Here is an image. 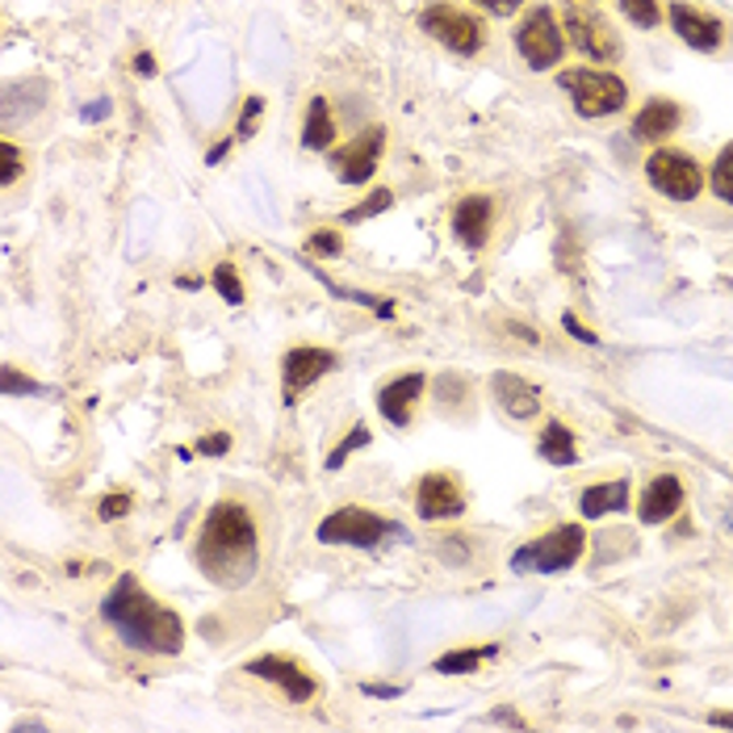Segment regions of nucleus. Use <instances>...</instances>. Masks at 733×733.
<instances>
[{
    "instance_id": "obj_1",
    "label": "nucleus",
    "mask_w": 733,
    "mask_h": 733,
    "mask_svg": "<svg viewBox=\"0 0 733 733\" xmlns=\"http://www.w3.org/2000/svg\"><path fill=\"white\" fill-rule=\"evenodd\" d=\"M193 562L214 587L252 583V574L261 566V537H256V520L239 499H222L210 507L193 545Z\"/></svg>"
},
{
    "instance_id": "obj_2",
    "label": "nucleus",
    "mask_w": 733,
    "mask_h": 733,
    "mask_svg": "<svg viewBox=\"0 0 733 733\" xmlns=\"http://www.w3.org/2000/svg\"><path fill=\"white\" fill-rule=\"evenodd\" d=\"M101 616L139 654H168L172 658V654L185 650V625H181V616L142 592V583L135 574H122L118 583H114V592L101 599Z\"/></svg>"
},
{
    "instance_id": "obj_3",
    "label": "nucleus",
    "mask_w": 733,
    "mask_h": 733,
    "mask_svg": "<svg viewBox=\"0 0 733 733\" xmlns=\"http://www.w3.org/2000/svg\"><path fill=\"white\" fill-rule=\"evenodd\" d=\"M558 84L574 96V110H579L583 118H612V114L625 110V101H629L625 80H620L616 71H604V68H570L558 76Z\"/></svg>"
},
{
    "instance_id": "obj_4",
    "label": "nucleus",
    "mask_w": 733,
    "mask_h": 733,
    "mask_svg": "<svg viewBox=\"0 0 733 733\" xmlns=\"http://www.w3.org/2000/svg\"><path fill=\"white\" fill-rule=\"evenodd\" d=\"M587 532L579 524H558L553 532H545L541 541L524 545L512 558V570H537V574H562L583 558Z\"/></svg>"
},
{
    "instance_id": "obj_5",
    "label": "nucleus",
    "mask_w": 733,
    "mask_h": 733,
    "mask_svg": "<svg viewBox=\"0 0 733 733\" xmlns=\"http://www.w3.org/2000/svg\"><path fill=\"white\" fill-rule=\"evenodd\" d=\"M420 30H427L440 47H449L453 55H478L482 43H486V30L478 18H470L466 9H457V4H445V0H436V4H427L424 13H420Z\"/></svg>"
},
{
    "instance_id": "obj_6",
    "label": "nucleus",
    "mask_w": 733,
    "mask_h": 733,
    "mask_svg": "<svg viewBox=\"0 0 733 733\" xmlns=\"http://www.w3.org/2000/svg\"><path fill=\"white\" fill-rule=\"evenodd\" d=\"M645 176L650 185L671 197V202H696L700 190H705V172L700 164L684 156V151H671V147H658L650 160H645Z\"/></svg>"
},
{
    "instance_id": "obj_7",
    "label": "nucleus",
    "mask_w": 733,
    "mask_h": 733,
    "mask_svg": "<svg viewBox=\"0 0 733 733\" xmlns=\"http://www.w3.org/2000/svg\"><path fill=\"white\" fill-rule=\"evenodd\" d=\"M516 50L524 55V64L532 71L558 68L562 64V50H566V38H562V25L553 22L549 9H532L528 18L516 30Z\"/></svg>"
},
{
    "instance_id": "obj_8",
    "label": "nucleus",
    "mask_w": 733,
    "mask_h": 733,
    "mask_svg": "<svg viewBox=\"0 0 733 733\" xmlns=\"http://www.w3.org/2000/svg\"><path fill=\"white\" fill-rule=\"evenodd\" d=\"M394 524L381 520L378 512H365V507H340L328 520L319 524V541L323 545H353V549H374L381 537H390Z\"/></svg>"
},
{
    "instance_id": "obj_9",
    "label": "nucleus",
    "mask_w": 733,
    "mask_h": 733,
    "mask_svg": "<svg viewBox=\"0 0 733 733\" xmlns=\"http://www.w3.org/2000/svg\"><path fill=\"white\" fill-rule=\"evenodd\" d=\"M381 147H386V130H381V126L360 130V135H356L353 142H344V147H332L335 176H340L344 185H365V181L378 172Z\"/></svg>"
},
{
    "instance_id": "obj_10",
    "label": "nucleus",
    "mask_w": 733,
    "mask_h": 733,
    "mask_svg": "<svg viewBox=\"0 0 733 733\" xmlns=\"http://www.w3.org/2000/svg\"><path fill=\"white\" fill-rule=\"evenodd\" d=\"M415 512H420L424 520H453V516H461V512H466V491H461V482L445 470L424 473L420 486H415Z\"/></svg>"
},
{
    "instance_id": "obj_11",
    "label": "nucleus",
    "mask_w": 733,
    "mask_h": 733,
    "mask_svg": "<svg viewBox=\"0 0 733 733\" xmlns=\"http://www.w3.org/2000/svg\"><path fill=\"white\" fill-rule=\"evenodd\" d=\"M340 356L332 348H314V344H302V348H289L282 360V381H285V399H294L298 390H310L319 378H328Z\"/></svg>"
},
{
    "instance_id": "obj_12",
    "label": "nucleus",
    "mask_w": 733,
    "mask_h": 733,
    "mask_svg": "<svg viewBox=\"0 0 733 733\" xmlns=\"http://www.w3.org/2000/svg\"><path fill=\"white\" fill-rule=\"evenodd\" d=\"M248 675H256V679H268V684H277L285 691V700L289 705H307L310 696H314V679H310V671L302 663H294V658H282V654H264V658H252V663L243 666Z\"/></svg>"
},
{
    "instance_id": "obj_13",
    "label": "nucleus",
    "mask_w": 733,
    "mask_h": 733,
    "mask_svg": "<svg viewBox=\"0 0 733 733\" xmlns=\"http://www.w3.org/2000/svg\"><path fill=\"white\" fill-rule=\"evenodd\" d=\"M566 38L579 50H583L587 59H599V64H608V59H616V55H620V43H616L612 25L604 22L599 13L570 9V13H566Z\"/></svg>"
},
{
    "instance_id": "obj_14",
    "label": "nucleus",
    "mask_w": 733,
    "mask_h": 733,
    "mask_svg": "<svg viewBox=\"0 0 733 733\" xmlns=\"http://www.w3.org/2000/svg\"><path fill=\"white\" fill-rule=\"evenodd\" d=\"M491 218H495V202L482 197V193H470L457 202L453 210V236L461 248H482L491 239Z\"/></svg>"
},
{
    "instance_id": "obj_15",
    "label": "nucleus",
    "mask_w": 733,
    "mask_h": 733,
    "mask_svg": "<svg viewBox=\"0 0 733 733\" xmlns=\"http://www.w3.org/2000/svg\"><path fill=\"white\" fill-rule=\"evenodd\" d=\"M671 25H675V34L684 38L687 47L705 50V55L725 43V30H721V22L709 18V13H700V9H691V4H671Z\"/></svg>"
},
{
    "instance_id": "obj_16",
    "label": "nucleus",
    "mask_w": 733,
    "mask_h": 733,
    "mask_svg": "<svg viewBox=\"0 0 733 733\" xmlns=\"http://www.w3.org/2000/svg\"><path fill=\"white\" fill-rule=\"evenodd\" d=\"M424 386H427L424 374H402V378H394L390 386H381V394H378L381 420L390 427L411 424V411H415V402L424 394Z\"/></svg>"
},
{
    "instance_id": "obj_17",
    "label": "nucleus",
    "mask_w": 733,
    "mask_h": 733,
    "mask_svg": "<svg viewBox=\"0 0 733 733\" xmlns=\"http://www.w3.org/2000/svg\"><path fill=\"white\" fill-rule=\"evenodd\" d=\"M679 507H684V482H679L675 473H658V478L641 491L638 516L641 524H666Z\"/></svg>"
},
{
    "instance_id": "obj_18",
    "label": "nucleus",
    "mask_w": 733,
    "mask_h": 733,
    "mask_svg": "<svg viewBox=\"0 0 733 733\" xmlns=\"http://www.w3.org/2000/svg\"><path fill=\"white\" fill-rule=\"evenodd\" d=\"M491 390H495L499 406L512 415V420H532L541 411V390L532 381H524L520 374H495L491 378Z\"/></svg>"
},
{
    "instance_id": "obj_19",
    "label": "nucleus",
    "mask_w": 733,
    "mask_h": 733,
    "mask_svg": "<svg viewBox=\"0 0 733 733\" xmlns=\"http://www.w3.org/2000/svg\"><path fill=\"white\" fill-rule=\"evenodd\" d=\"M679 105L675 101H666V96H654V101H645L641 105V114L633 118V139L638 142H658V139H666V135H675L679 130Z\"/></svg>"
},
{
    "instance_id": "obj_20",
    "label": "nucleus",
    "mask_w": 733,
    "mask_h": 733,
    "mask_svg": "<svg viewBox=\"0 0 733 733\" xmlns=\"http://www.w3.org/2000/svg\"><path fill=\"white\" fill-rule=\"evenodd\" d=\"M629 507V482L616 478V482H599V486H587L583 499H579V512L587 520H599V516H612V512H625Z\"/></svg>"
},
{
    "instance_id": "obj_21",
    "label": "nucleus",
    "mask_w": 733,
    "mask_h": 733,
    "mask_svg": "<svg viewBox=\"0 0 733 733\" xmlns=\"http://www.w3.org/2000/svg\"><path fill=\"white\" fill-rule=\"evenodd\" d=\"M302 147H310V151H332L335 147V118L328 96H310L307 122H302Z\"/></svg>"
},
{
    "instance_id": "obj_22",
    "label": "nucleus",
    "mask_w": 733,
    "mask_h": 733,
    "mask_svg": "<svg viewBox=\"0 0 733 733\" xmlns=\"http://www.w3.org/2000/svg\"><path fill=\"white\" fill-rule=\"evenodd\" d=\"M537 453H541L549 466H574L579 453H574V432L566 424H549L537 440Z\"/></svg>"
},
{
    "instance_id": "obj_23",
    "label": "nucleus",
    "mask_w": 733,
    "mask_h": 733,
    "mask_svg": "<svg viewBox=\"0 0 733 733\" xmlns=\"http://www.w3.org/2000/svg\"><path fill=\"white\" fill-rule=\"evenodd\" d=\"M491 654H499V645H486V650H449V654H440V658L432 663V671H436V675H470V671H478L482 658H491Z\"/></svg>"
},
{
    "instance_id": "obj_24",
    "label": "nucleus",
    "mask_w": 733,
    "mask_h": 733,
    "mask_svg": "<svg viewBox=\"0 0 733 733\" xmlns=\"http://www.w3.org/2000/svg\"><path fill=\"white\" fill-rule=\"evenodd\" d=\"M369 440H374V432H369V424H353V432H348V436H344V440H340V445H335V449L328 453L323 470H328V473L344 470V461H348V457H353L356 449H365Z\"/></svg>"
},
{
    "instance_id": "obj_25",
    "label": "nucleus",
    "mask_w": 733,
    "mask_h": 733,
    "mask_svg": "<svg viewBox=\"0 0 733 733\" xmlns=\"http://www.w3.org/2000/svg\"><path fill=\"white\" fill-rule=\"evenodd\" d=\"M214 289H218V298L222 302H231V307H243V282H239L236 264H214Z\"/></svg>"
},
{
    "instance_id": "obj_26",
    "label": "nucleus",
    "mask_w": 733,
    "mask_h": 733,
    "mask_svg": "<svg viewBox=\"0 0 733 733\" xmlns=\"http://www.w3.org/2000/svg\"><path fill=\"white\" fill-rule=\"evenodd\" d=\"M616 4H620V13H625L633 25H641V30L663 25V9H658V0H616Z\"/></svg>"
},
{
    "instance_id": "obj_27",
    "label": "nucleus",
    "mask_w": 733,
    "mask_h": 733,
    "mask_svg": "<svg viewBox=\"0 0 733 733\" xmlns=\"http://www.w3.org/2000/svg\"><path fill=\"white\" fill-rule=\"evenodd\" d=\"M712 193H717L721 202H733V142L721 147V156H717V164H712Z\"/></svg>"
},
{
    "instance_id": "obj_28",
    "label": "nucleus",
    "mask_w": 733,
    "mask_h": 733,
    "mask_svg": "<svg viewBox=\"0 0 733 733\" xmlns=\"http://www.w3.org/2000/svg\"><path fill=\"white\" fill-rule=\"evenodd\" d=\"M390 202H394V193L390 190H374L360 206H353V210H344V222H365V218H374V214L390 210Z\"/></svg>"
},
{
    "instance_id": "obj_29",
    "label": "nucleus",
    "mask_w": 733,
    "mask_h": 733,
    "mask_svg": "<svg viewBox=\"0 0 733 733\" xmlns=\"http://www.w3.org/2000/svg\"><path fill=\"white\" fill-rule=\"evenodd\" d=\"M130 507H135V499L122 495V491H114V495L101 499V507H96V516L101 520H122V516H130Z\"/></svg>"
},
{
    "instance_id": "obj_30",
    "label": "nucleus",
    "mask_w": 733,
    "mask_h": 733,
    "mask_svg": "<svg viewBox=\"0 0 733 733\" xmlns=\"http://www.w3.org/2000/svg\"><path fill=\"white\" fill-rule=\"evenodd\" d=\"M307 248L314 256H340V252H344V239L323 227V231H314V236L307 239Z\"/></svg>"
},
{
    "instance_id": "obj_31",
    "label": "nucleus",
    "mask_w": 733,
    "mask_h": 733,
    "mask_svg": "<svg viewBox=\"0 0 733 733\" xmlns=\"http://www.w3.org/2000/svg\"><path fill=\"white\" fill-rule=\"evenodd\" d=\"M0 386H4V394H9V399H13V394H43V386L22 378L18 369H4V374H0Z\"/></svg>"
},
{
    "instance_id": "obj_32",
    "label": "nucleus",
    "mask_w": 733,
    "mask_h": 733,
    "mask_svg": "<svg viewBox=\"0 0 733 733\" xmlns=\"http://www.w3.org/2000/svg\"><path fill=\"white\" fill-rule=\"evenodd\" d=\"M0 156H4V172H0V181H4V185H13V181H18V172H22V151L4 139L0 142Z\"/></svg>"
},
{
    "instance_id": "obj_33",
    "label": "nucleus",
    "mask_w": 733,
    "mask_h": 733,
    "mask_svg": "<svg viewBox=\"0 0 733 733\" xmlns=\"http://www.w3.org/2000/svg\"><path fill=\"white\" fill-rule=\"evenodd\" d=\"M227 449H231V436H227V432H210V436L197 440V453H202V457H222Z\"/></svg>"
},
{
    "instance_id": "obj_34",
    "label": "nucleus",
    "mask_w": 733,
    "mask_h": 733,
    "mask_svg": "<svg viewBox=\"0 0 733 733\" xmlns=\"http://www.w3.org/2000/svg\"><path fill=\"white\" fill-rule=\"evenodd\" d=\"M261 110H264V96H248L243 118H239V139H248V135H252V126H256V118H261Z\"/></svg>"
},
{
    "instance_id": "obj_35",
    "label": "nucleus",
    "mask_w": 733,
    "mask_h": 733,
    "mask_svg": "<svg viewBox=\"0 0 733 733\" xmlns=\"http://www.w3.org/2000/svg\"><path fill=\"white\" fill-rule=\"evenodd\" d=\"M562 328H566V332L574 335V340H583V344H595V340H599V335H595L592 328H583V323H579L574 314H562Z\"/></svg>"
},
{
    "instance_id": "obj_36",
    "label": "nucleus",
    "mask_w": 733,
    "mask_h": 733,
    "mask_svg": "<svg viewBox=\"0 0 733 733\" xmlns=\"http://www.w3.org/2000/svg\"><path fill=\"white\" fill-rule=\"evenodd\" d=\"M478 4H482L486 13H499V18H507V13H516V9H520L524 0H478Z\"/></svg>"
},
{
    "instance_id": "obj_37",
    "label": "nucleus",
    "mask_w": 733,
    "mask_h": 733,
    "mask_svg": "<svg viewBox=\"0 0 733 733\" xmlns=\"http://www.w3.org/2000/svg\"><path fill=\"white\" fill-rule=\"evenodd\" d=\"M402 687H381V684H365V696H378V700H394Z\"/></svg>"
},
{
    "instance_id": "obj_38",
    "label": "nucleus",
    "mask_w": 733,
    "mask_h": 733,
    "mask_svg": "<svg viewBox=\"0 0 733 733\" xmlns=\"http://www.w3.org/2000/svg\"><path fill=\"white\" fill-rule=\"evenodd\" d=\"M135 71H139V76H156V59H151V55L142 50L139 59H135Z\"/></svg>"
},
{
    "instance_id": "obj_39",
    "label": "nucleus",
    "mask_w": 733,
    "mask_h": 733,
    "mask_svg": "<svg viewBox=\"0 0 733 733\" xmlns=\"http://www.w3.org/2000/svg\"><path fill=\"white\" fill-rule=\"evenodd\" d=\"M105 114H110V105L101 101V105H84V114H80V118H84V122H96V118H105Z\"/></svg>"
},
{
    "instance_id": "obj_40",
    "label": "nucleus",
    "mask_w": 733,
    "mask_h": 733,
    "mask_svg": "<svg viewBox=\"0 0 733 733\" xmlns=\"http://www.w3.org/2000/svg\"><path fill=\"white\" fill-rule=\"evenodd\" d=\"M227 151H231V135H227V139L218 142V147H210V156H206V160H210V164H218V160H222Z\"/></svg>"
},
{
    "instance_id": "obj_41",
    "label": "nucleus",
    "mask_w": 733,
    "mask_h": 733,
    "mask_svg": "<svg viewBox=\"0 0 733 733\" xmlns=\"http://www.w3.org/2000/svg\"><path fill=\"white\" fill-rule=\"evenodd\" d=\"M712 725H721V730H733V712H712Z\"/></svg>"
}]
</instances>
